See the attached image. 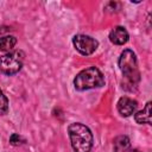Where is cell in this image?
<instances>
[{
    "label": "cell",
    "mask_w": 152,
    "mask_h": 152,
    "mask_svg": "<svg viewBox=\"0 0 152 152\" xmlns=\"http://www.w3.org/2000/svg\"><path fill=\"white\" fill-rule=\"evenodd\" d=\"M134 120L137 124H146L151 125V101H148L142 110H139L137 114H134Z\"/></svg>",
    "instance_id": "ba28073f"
},
{
    "label": "cell",
    "mask_w": 152,
    "mask_h": 152,
    "mask_svg": "<svg viewBox=\"0 0 152 152\" xmlns=\"http://www.w3.org/2000/svg\"><path fill=\"white\" fill-rule=\"evenodd\" d=\"M138 107V102L128 96H122L118 101V112L122 116H129L132 115Z\"/></svg>",
    "instance_id": "8992f818"
},
{
    "label": "cell",
    "mask_w": 152,
    "mask_h": 152,
    "mask_svg": "<svg viewBox=\"0 0 152 152\" xmlns=\"http://www.w3.org/2000/svg\"><path fill=\"white\" fill-rule=\"evenodd\" d=\"M74 86L75 89L80 91L100 88L104 86V77L100 69H97L96 66H89L76 75V77L74 78Z\"/></svg>",
    "instance_id": "7a4b0ae2"
},
{
    "label": "cell",
    "mask_w": 152,
    "mask_h": 152,
    "mask_svg": "<svg viewBox=\"0 0 152 152\" xmlns=\"http://www.w3.org/2000/svg\"><path fill=\"white\" fill-rule=\"evenodd\" d=\"M17 38L14 36H5L0 37V51L11 52V50L15 46Z\"/></svg>",
    "instance_id": "30bf717a"
},
{
    "label": "cell",
    "mask_w": 152,
    "mask_h": 152,
    "mask_svg": "<svg viewBox=\"0 0 152 152\" xmlns=\"http://www.w3.org/2000/svg\"><path fill=\"white\" fill-rule=\"evenodd\" d=\"M7 112H8V100L6 95L2 93V90L0 89V113L7 114Z\"/></svg>",
    "instance_id": "8fae6325"
},
{
    "label": "cell",
    "mask_w": 152,
    "mask_h": 152,
    "mask_svg": "<svg viewBox=\"0 0 152 152\" xmlns=\"http://www.w3.org/2000/svg\"><path fill=\"white\" fill-rule=\"evenodd\" d=\"M68 134L74 152H90L94 138L89 127L81 122H74L69 125Z\"/></svg>",
    "instance_id": "6da1fadb"
},
{
    "label": "cell",
    "mask_w": 152,
    "mask_h": 152,
    "mask_svg": "<svg viewBox=\"0 0 152 152\" xmlns=\"http://www.w3.org/2000/svg\"><path fill=\"white\" fill-rule=\"evenodd\" d=\"M128 32L124 26H115L109 32V40L115 45H124L128 42Z\"/></svg>",
    "instance_id": "52a82bcc"
},
{
    "label": "cell",
    "mask_w": 152,
    "mask_h": 152,
    "mask_svg": "<svg viewBox=\"0 0 152 152\" xmlns=\"http://www.w3.org/2000/svg\"><path fill=\"white\" fill-rule=\"evenodd\" d=\"M72 44L75 49L83 56H89L95 52L99 46V42L87 34H76L72 38Z\"/></svg>",
    "instance_id": "5b68a950"
},
{
    "label": "cell",
    "mask_w": 152,
    "mask_h": 152,
    "mask_svg": "<svg viewBox=\"0 0 152 152\" xmlns=\"http://www.w3.org/2000/svg\"><path fill=\"white\" fill-rule=\"evenodd\" d=\"M129 152H141V151H139V150H137V148H134V150H132V151H129Z\"/></svg>",
    "instance_id": "4fadbf2b"
},
{
    "label": "cell",
    "mask_w": 152,
    "mask_h": 152,
    "mask_svg": "<svg viewBox=\"0 0 152 152\" xmlns=\"http://www.w3.org/2000/svg\"><path fill=\"white\" fill-rule=\"evenodd\" d=\"M119 68L131 86H137L140 80V72L138 69L137 56L131 49H126L120 53L119 57Z\"/></svg>",
    "instance_id": "3957f363"
},
{
    "label": "cell",
    "mask_w": 152,
    "mask_h": 152,
    "mask_svg": "<svg viewBox=\"0 0 152 152\" xmlns=\"http://www.w3.org/2000/svg\"><path fill=\"white\" fill-rule=\"evenodd\" d=\"M24 62V52L15 50L0 56V72L7 76L19 72Z\"/></svg>",
    "instance_id": "277c9868"
},
{
    "label": "cell",
    "mask_w": 152,
    "mask_h": 152,
    "mask_svg": "<svg viewBox=\"0 0 152 152\" xmlns=\"http://www.w3.org/2000/svg\"><path fill=\"white\" fill-rule=\"evenodd\" d=\"M24 142H25V139L18 133H13L10 137V144L13 146H19V145H23Z\"/></svg>",
    "instance_id": "7c38bea8"
},
{
    "label": "cell",
    "mask_w": 152,
    "mask_h": 152,
    "mask_svg": "<svg viewBox=\"0 0 152 152\" xmlns=\"http://www.w3.org/2000/svg\"><path fill=\"white\" fill-rule=\"evenodd\" d=\"M114 152H128L131 147V141L127 135H119L114 139Z\"/></svg>",
    "instance_id": "9c48e42d"
}]
</instances>
